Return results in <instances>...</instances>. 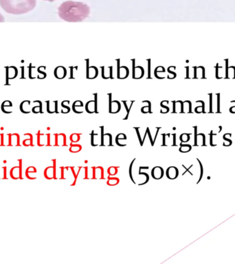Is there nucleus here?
Returning <instances> with one entry per match:
<instances>
[{
	"instance_id": "1",
	"label": "nucleus",
	"mask_w": 235,
	"mask_h": 264,
	"mask_svg": "<svg viewBox=\"0 0 235 264\" xmlns=\"http://www.w3.org/2000/svg\"><path fill=\"white\" fill-rule=\"evenodd\" d=\"M90 13V9L87 5L78 2H65L58 9L61 19L68 22H80L85 20Z\"/></svg>"
},
{
	"instance_id": "2",
	"label": "nucleus",
	"mask_w": 235,
	"mask_h": 264,
	"mask_svg": "<svg viewBox=\"0 0 235 264\" xmlns=\"http://www.w3.org/2000/svg\"><path fill=\"white\" fill-rule=\"evenodd\" d=\"M37 0H0V7L9 14L20 15L33 10Z\"/></svg>"
},
{
	"instance_id": "3",
	"label": "nucleus",
	"mask_w": 235,
	"mask_h": 264,
	"mask_svg": "<svg viewBox=\"0 0 235 264\" xmlns=\"http://www.w3.org/2000/svg\"><path fill=\"white\" fill-rule=\"evenodd\" d=\"M11 179L13 180H23L22 177V160H19V165L14 166L10 171Z\"/></svg>"
},
{
	"instance_id": "4",
	"label": "nucleus",
	"mask_w": 235,
	"mask_h": 264,
	"mask_svg": "<svg viewBox=\"0 0 235 264\" xmlns=\"http://www.w3.org/2000/svg\"><path fill=\"white\" fill-rule=\"evenodd\" d=\"M53 166H49L44 170V176L48 180L57 179L56 160H53Z\"/></svg>"
},
{
	"instance_id": "5",
	"label": "nucleus",
	"mask_w": 235,
	"mask_h": 264,
	"mask_svg": "<svg viewBox=\"0 0 235 264\" xmlns=\"http://www.w3.org/2000/svg\"><path fill=\"white\" fill-rule=\"evenodd\" d=\"M179 175L178 169L175 166H170L167 170V177L168 179L174 180L177 179Z\"/></svg>"
},
{
	"instance_id": "6",
	"label": "nucleus",
	"mask_w": 235,
	"mask_h": 264,
	"mask_svg": "<svg viewBox=\"0 0 235 264\" xmlns=\"http://www.w3.org/2000/svg\"><path fill=\"white\" fill-rule=\"evenodd\" d=\"M152 175L154 179H161L164 175V170L160 166H156L152 171Z\"/></svg>"
},
{
	"instance_id": "7",
	"label": "nucleus",
	"mask_w": 235,
	"mask_h": 264,
	"mask_svg": "<svg viewBox=\"0 0 235 264\" xmlns=\"http://www.w3.org/2000/svg\"><path fill=\"white\" fill-rule=\"evenodd\" d=\"M55 75L57 78H64L66 76V68L62 66H59L55 69Z\"/></svg>"
},
{
	"instance_id": "8",
	"label": "nucleus",
	"mask_w": 235,
	"mask_h": 264,
	"mask_svg": "<svg viewBox=\"0 0 235 264\" xmlns=\"http://www.w3.org/2000/svg\"><path fill=\"white\" fill-rule=\"evenodd\" d=\"M119 179H118V178L116 177H109L108 181L107 182V184H108L109 186H116V185H117L118 184H119Z\"/></svg>"
},
{
	"instance_id": "9",
	"label": "nucleus",
	"mask_w": 235,
	"mask_h": 264,
	"mask_svg": "<svg viewBox=\"0 0 235 264\" xmlns=\"http://www.w3.org/2000/svg\"><path fill=\"white\" fill-rule=\"evenodd\" d=\"M82 149L81 145H72L70 148V152L72 153H78L81 152Z\"/></svg>"
},
{
	"instance_id": "10",
	"label": "nucleus",
	"mask_w": 235,
	"mask_h": 264,
	"mask_svg": "<svg viewBox=\"0 0 235 264\" xmlns=\"http://www.w3.org/2000/svg\"><path fill=\"white\" fill-rule=\"evenodd\" d=\"M108 173L110 176L116 175L118 173V168L116 166H110L108 170Z\"/></svg>"
},
{
	"instance_id": "11",
	"label": "nucleus",
	"mask_w": 235,
	"mask_h": 264,
	"mask_svg": "<svg viewBox=\"0 0 235 264\" xmlns=\"http://www.w3.org/2000/svg\"><path fill=\"white\" fill-rule=\"evenodd\" d=\"M37 172V169L34 166H29L26 170V177L28 179L30 173H36Z\"/></svg>"
},
{
	"instance_id": "12",
	"label": "nucleus",
	"mask_w": 235,
	"mask_h": 264,
	"mask_svg": "<svg viewBox=\"0 0 235 264\" xmlns=\"http://www.w3.org/2000/svg\"><path fill=\"white\" fill-rule=\"evenodd\" d=\"M28 135H29V139L24 140V141H23L22 144L23 145H24L26 144V143H29L30 146L33 147V137H32V135H30V134H27Z\"/></svg>"
},
{
	"instance_id": "13",
	"label": "nucleus",
	"mask_w": 235,
	"mask_h": 264,
	"mask_svg": "<svg viewBox=\"0 0 235 264\" xmlns=\"http://www.w3.org/2000/svg\"><path fill=\"white\" fill-rule=\"evenodd\" d=\"M191 146L189 145H181L180 149H179V152L182 153H186L189 152V151H191Z\"/></svg>"
},
{
	"instance_id": "14",
	"label": "nucleus",
	"mask_w": 235,
	"mask_h": 264,
	"mask_svg": "<svg viewBox=\"0 0 235 264\" xmlns=\"http://www.w3.org/2000/svg\"><path fill=\"white\" fill-rule=\"evenodd\" d=\"M70 139L72 143H78L80 141V135L77 134H73L70 136Z\"/></svg>"
},
{
	"instance_id": "15",
	"label": "nucleus",
	"mask_w": 235,
	"mask_h": 264,
	"mask_svg": "<svg viewBox=\"0 0 235 264\" xmlns=\"http://www.w3.org/2000/svg\"><path fill=\"white\" fill-rule=\"evenodd\" d=\"M198 161L199 162V163L200 164V167H201V175H200V180H199V181L198 182V183H200V181H201L202 179V175H203V166H202V164L201 163V162L198 159Z\"/></svg>"
},
{
	"instance_id": "16",
	"label": "nucleus",
	"mask_w": 235,
	"mask_h": 264,
	"mask_svg": "<svg viewBox=\"0 0 235 264\" xmlns=\"http://www.w3.org/2000/svg\"><path fill=\"white\" fill-rule=\"evenodd\" d=\"M3 169L4 170V177H3V179L7 180L8 179L7 175V166H3Z\"/></svg>"
},
{
	"instance_id": "17",
	"label": "nucleus",
	"mask_w": 235,
	"mask_h": 264,
	"mask_svg": "<svg viewBox=\"0 0 235 264\" xmlns=\"http://www.w3.org/2000/svg\"><path fill=\"white\" fill-rule=\"evenodd\" d=\"M4 134H2V135H0V137H1V144H0V146H5V144H4Z\"/></svg>"
},
{
	"instance_id": "18",
	"label": "nucleus",
	"mask_w": 235,
	"mask_h": 264,
	"mask_svg": "<svg viewBox=\"0 0 235 264\" xmlns=\"http://www.w3.org/2000/svg\"><path fill=\"white\" fill-rule=\"evenodd\" d=\"M5 22V17H4L3 14L0 13V23H3Z\"/></svg>"
},
{
	"instance_id": "19",
	"label": "nucleus",
	"mask_w": 235,
	"mask_h": 264,
	"mask_svg": "<svg viewBox=\"0 0 235 264\" xmlns=\"http://www.w3.org/2000/svg\"><path fill=\"white\" fill-rule=\"evenodd\" d=\"M44 1L54 2V1H56V0H44Z\"/></svg>"
}]
</instances>
